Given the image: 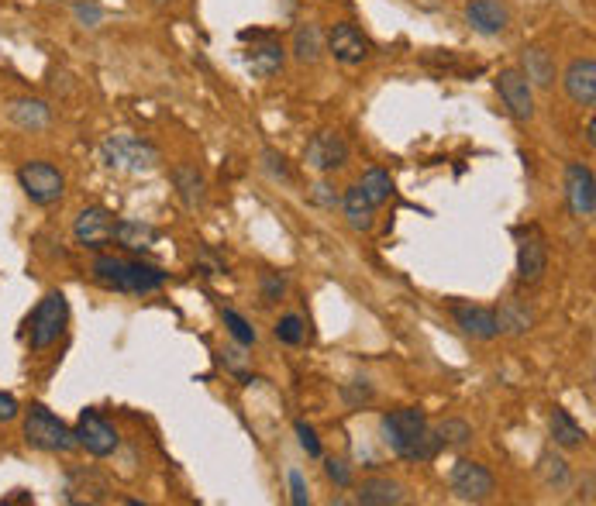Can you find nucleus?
Returning a JSON list of instances; mask_svg holds the SVG:
<instances>
[{
	"mask_svg": "<svg viewBox=\"0 0 596 506\" xmlns=\"http://www.w3.org/2000/svg\"><path fill=\"white\" fill-rule=\"evenodd\" d=\"M383 441L393 455L407 462H431L441 451V438L417 407H400L383 414Z\"/></svg>",
	"mask_w": 596,
	"mask_h": 506,
	"instance_id": "1",
	"label": "nucleus"
},
{
	"mask_svg": "<svg viewBox=\"0 0 596 506\" xmlns=\"http://www.w3.org/2000/svg\"><path fill=\"white\" fill-rule=\"evenodd\" d=\"M90 272L104 290L114 293H156L166 286V272L162 269L149 266V262L118 259V255H97Z\"/></svg>",
	"mask_w": 596,
	"mask_h": 506,
	"instance_id": "2",
	"label": "nucleus"
},
{
	"mask_svg": "<svg viewBox=\"0 0 596 506\" xmlns=\"http://www.w3.org/2000/svg\"><path fill=\"white\" fill-rule=\"evenodd\" d=\"M100 155H104L107 166L121 169V173H152V169H159V162H162L156 145L145 142V138H138V135H125V131L107 138Z\"/></svg>",
	"mask_w": 596,
	"mask_h": 506,
	"instance_id": "3",
	"label": "nucleus"
},
{
	"mask_svg": "<svg viewBox=\"0 0 596 506\" xmlns=\"http://www.w3.org/2000/svg\"><path fill=\"white\" fill-rule=\"evenodd\" d=\"M25 441L38 451H49V455L76 448V434L49 407H42V403H35L25 414Z\"/></svg>",
	"mask_w": 596,
	"mask_h": 506,
	"instance_id": "4",
	"label": "nucleus"
},
{
	"mask_svg": "<svg viewBox=\"0 0 596 506\" xmlns=\"http://www.w3.org/2000/svg\"><path fill=\"white\" fill-rule=\"evenodd\" d=\"M66 321H69L66 293H59V290L45 293V300L38 303L35 314H32V331H28V345H32V352H45L49 345H56L59 334L66 331Z\"/></svg>",
	"mask_w": 596,
	"mask_h": 506,
	"instance_id": "5",
	"label": "nucleus"
},
{
	"mask_svg": "<svg viewBox=\"0 0 596 506\" xmlns=\"http://www.w3.org/2000/svg\"><path fill=\"white\" fill-rule=\"evenodd\" d=\"M18 183H21V190H25V197L38 207L56 204V200H63V193H66V176L59 173L52 162H42V159L25 162V166L18 169Z\"/></svg>",
	"mask_w": 596,
	"mask_h": 506,
	"instance_id": "6",
	"label": "nucleus"
},
{
	"mask_svg": "<svg viewBox=\"0 0 596 506\" xmlns=\"http://www.w3.org/2000/svg\"><path fill=\"white\" fill-rule=\"evenodd\" d=\"M517 279L524 286H538L548 272V241L538 228H517Z\"/></svg>",
	"mask_w": 596,
	"mask_h": 506,
	"instance_id": "7",
	"label": "nucleus"
},
{
	"mask_svg": "<svg viewBox=\"0 0 596 506\" xmlns=\"http://www.w3.org/2000/svg\"><path fill=\"white\" fill-rule=\"evenodd\" d=\"M448 486H452L455 500H462V503H483V500H490V496H493V489H497V479H493V472L486 469V465L469 462V458H459V462L452 465Z\"/></svg>",
	"mask_w": 596,
	"mask_h": 506,
	"instance_id": "8",
	"label": "nucleus"
},
{
	"mask_svg": "<svg viewBox=\"0 0 596 506\" xmlns=\"http://www.w3.org/2000/svg\"><path fill=\"white\" fill-rule=\"evenodd\" d=\"M76 445L80 448H87L94 458H107V455H114L121 445V438H118V431H114V424L111 420H104L97 414V410H83L80 420H76Z\"/></svg>",
	"mask_w": 596,
	"mask_h": 506,
	"instance_id": "9",
	"label": "nucleus"
},
{
	"mask_svg": "<svg viewBox=\"0 0 596 506\" xmlns=\"http://www.w3.org/2000/svg\"><path fill=\"white\" fill-rule=\"evenodd\" d=\"M328 52L335 56V62H342V66H362V62L373 56V42H369V35L359 25L338 21V25L328 31Z\"/></svg>",
	"mask_w": 596,
	"mask_h": 506,
	"instance_id": "10",
	"label": "nucleus"
},
{
	"mask_svg": "<svg viewBox=\"0 0 596 506\" xmlns=\"http://www.w3.org/2000/svg\"><path fill=\"white\" fill-rule=\"evenodd\" d=\"M497 93H500L503 107H507L514 121H531L534 118V87L524 80L521 69H500Z\"/></svg>",
	"mask_w": 596,
	"mask_h": 506,
	"instance_id": "11",
	"label": "nucleus"
},
{
	"mask_svg": "<svg viewBox=\"0 0 596 506\" xmlns=\"http://www.w3.org/2000/svg\"><path fill=\"white\" fill-rule=\"evenodd\" d=\"M304 162L317 173H338L348 162V142L338 131H317L304 152Z\"/></svg>",
	"mask_w": 596,
	"mask_h": 506,
	"instance_id": "12",
	"label": "nucleus"
},
{
	"mask_svg": "<svg viewBox=\"0 0 596 506\" xmlns=\"http://www.w3.org/2000/svg\"><path fill=\"white\" fill-rule=\"evenodd\" d=\"M565 197H569V210L579 221H590L596 210V183H593V169L586 162H572L565 169Z\"/></svg>",
	"mask_w": 596,
	"mask_h": 506,
	"instance_id": "13",
	"label": "nucleus"
},
{
	"mask_svg": "<svg viewBox=\"0 0 596 506\" xmlns=\"http://www.w3.org/2000/svg\"><path fill=\"white\" fill-rule=\"evenodd\" d=\"M73 238H76V245L100 252V248L114 241V214L107 207L80 210V217H76V224H73Z\"/></svg>",
	"mask_w": 596,
	"mask_h": 506,
	"instance_id": "14",
	"label": "nucleus"
},
{
	"mask_svg": "<svg viewBox=\"0 0 596 506\" xmlns=\"http://www.w3.org/2000/svg\"><path fill=\"white\" fill-rule=\"evenodd\" d=\"M562 87L569 93L572 104L579 107H593L596 104V59H572L562 73Z\"/></svg>",
	"mask_w": 596,
	"mask_h": 506,
	"instance_id": "15",
	"label": "nucleus"
},
{
	"mask_svg": "<svg viewBox=\"0 0 596 506\" xmlns=\"http://www.w3.org/2000/svg\"><path fill=\"white\" fill-rule=\"evenodd\" d=\"M466 21L479 35H503L510 28V7L507 0H469Z\"/></svg>",
	"mask_w": 596,
	"mask_h": 506,
	"instance_id": "16",
	"label": "nucleus"
},
{
	"mask_svg": "<svg viewBox=\"0 0 596 506\" xmlns=\"http://www.w3.org/2000/svg\"><path fill=\"white\" fill-rule=\"evenodd\" d=\"M286 62V49L280 38H259V45H252L249 52H245V66H249L252 76H259V80H269V76H276L283 69Z\"/></svg>",
	"mask_w": 596,
	"mask_h": 506,
	"instance_id": "17",
	"label": "nucleus"
},
{
	"mask_svg": "<svg viewBox=\"0 0 596 506\" xmlns=\"http://www.w3.org/2000/svg\"><path fill=\"white\" fill-rule=\"evenodd\" d=\"M452 317H455V324L462 328V334H469V338H476V341H493L500 334L497 314L486 310V307H469V303H462V307L452 310Z\"/></svg>",
	"mask_w": 596,
	"mask_h": 506,
	"instance_id": "18",
	"label": "nucleus"
},
{
	"mask_svg": "<svg viewBox=\"0 0 596 506\" xmlns=\"http://www.w3.org/2000/svg\"><path fill=\"white\" fill-rule=\"evenodd\" d=\"M521 73H524V80H528L531 87L552 90L555 87V59H552V52L541 49V45H528V49L521 52Z\"/></svg>",
	"mask_w": 596,
	"mask_h": 506,
	"instance_id": "19",
	"label": "nucleus"
},
{
	"mask_svg": "<svg viewBox=\"0 0 596 506\" xmlns=\"http://www.w3.org/2000/svg\"><path fill=\"white\" fill-rule=\"evenodd\" d=\"M173 186H176V197L183 200L187 210H204L207 204V179L197 173V166H173Z\"/></svg>",
	"mask_w": 596,
	"mask_h": 506,
	"instance_id": "20",
	"label": "nucleus"
},
{
	"mask_svg": "<svg viewBox=\"0 0 596 506\" xmlns=\"http://www.w3.org/2000/svg\"><path fill=\"white\" fill-rule=\"evenodd\" d=\"M66 493H69V503H104L107 493H111V486H107L104 476H97V472H69L66 479Z\"/></svg>",
	"mask_w": 596,
	"mask_h": 506,
	"instance_id": "21",
	"label": "nucleus"
},
{
	"mask_svg": "<svg viewBox=\"0 0 596 506\" xmlns=\"http://www.w3.org/2000/svg\"><path fill=\"white\" fill-rule=\"evenodd\" d=\"M355 503H362V506H397V503H404V486H400L397 479L373 476L355 489Z\"/></svg>",
	"mask_w": 596,
	"mask_h": 506,
	"instance_id": "22",
	"label": "nucleus"
},
{
	"mask_svg": "<svg viewBox=\"0 0 596 506\" xmlns=\"http://www.w3.org/2000/svg\"><path fill=\"white\" fill-rule=\"evenodd\" d=\"M7 118L18 124L21 131H42V128H49L52 111H49V104H45V100L21 97V100H11V107H7Z\"/></svg>",
	"mask_w": 596,
	"mask_h": 506,
	"instance_id": "23",
	"label": "nucleus"
},
{
	"mask_svg": "<svg viewBox=\"0 0 596 506\" xmlns=\"http://www.w3.org/2000/svg\"><path fill=\"white\" fill-rule=\"evenodd\" d=\"M293 59L300 62V66H317L324 56V35L321 28L314 25V21H307V25H297L293 31Z\"/></svg>",
	"mask_w": 596,
	"mask_h": 506,
	"instance_id": "24",
	"label": "nucleus"
},
{
	"mask_svg": "<svg viewBox=\"0 0 596 506\" xmlns=\"http://www.w3.org/2000/svg\"><path fill=\"white\" fill-rule=\"evenodd\" d=\"M114 241L128 252H149L159 241V231L142 221H114Z\"/></svg>",
	"mask_w": 596,
	"mask_h": 506,
	"instance_id": "25",
	"label": "nucleus"
},
{
	"mask_svg": "<svg viewBox=\"0 0 596 506\" xmlns=\"http://www.w3.org/2000/svg\"><path fill=\"white\" fill-rule=\"evenodd\" d=\"M548 431H552V441L559 448H583L586 441H590L569 410H552V417H548Z\"/></svg>",
	"mask_w": 596,
	"mask_h": 506,
	"instance_id": "26",
	"label": "nucleus"
},
{
	"mask_svg": "<svg viewBox=\"0 0 596 506\" xmlns=\"http://www.w3.org/2000/svg\"><path fill=\"white\" fill-rule=\"evenodd\" d=\"M342 204H345V217H348V224H352L355 231H373V204H369V197L362 193V186L355 183V186H348L345 190V197H342Z\"/></svg>",
	"mask_w": 596,
	"mask_h": 506,
	"instance_id": "27",
	"label": "nucleus"
},
{
	"mask_svg": "<svg viewBox=\"0 0 596 506\" xmlns=\"http://www.w3.org/2000/svg\"><path fill=\"white\" fill-rule=\"evenodd\" d=\"M538 476L548 489H555V493L569 489V482H572L569 462H565L562 455H555V451H545V455L538 458Z\"/></svg>",
	"mask_w": 596,
	"mask_h": 506,
	"instance_id": "28",
	"label": "nucleus"
},
{
	"mask_svg": "<svg viewBox=\"0 0 596 506\" xmlns=\"http://www.w3.org/2000/svg\"><path fill=\"white\" fill-rule=\"evenodd\" d=\"M531 324H534V314H531V307L528 303H521V300H507L500 307V317H497V328L500 331H507V334H528L531 331Z\"/></svg>",
	"mask_w": 596,
	"mask_h": 506,
	"instance_id": "29",
	"label": "nucleus"
},
{
	"mask_svg": "<svg viewBox=\"0 0 596 506\" xmlns=\"http://www.w3.org/2000/svg\"><path fill=\"white\" fill-rule=\"evenodd\" d=\"M359 186H362V193L369 197V204L373 207H383V204H390V197H393V179L390 173H383V169H366L359 179Z\"/></svg>",
	"mask_w": 596,
	"mask_h": 506,
	"instance_id": "30",
	"label": "nucleus"
},
{
	"mask_svg": "<svg viewBox=\"0 0 596 506\" xmlns=\"http://www.w3.org/2000/svg\"><path fill=\"white\" fill-rule=\"evenodd\" d=\"M435 434L441 438V448H462V445H469V441H472V427L466 424V420H459V417L441 420V424L435 427Z\"/></svg>",
	"mask_w": 596,
	"mask_h": 506,
	"instance_id": "31",
	"label": "nucleus"
},
{
	"mask_svg": "<svg viewBox=\"0 0 596 506\" xmlns=\"http://www.w3.org/2000/svg\"><path fill=\"white\" fill-rule=\"evenodd\" d=\"M221 321H224V328H228V334L238 341V345L252 348L255 341H259V334H255V328H252L249 321H245L242 314H238V310H228V307H224V310H221Z\"/></svg>",
	"mask_w": 596,
	"mask_h": 506,
	"instance_id": "32",
	"label": "nucleus"
},
{
	"mask_svg": "<svg viewBox=\"0 0 596 506\" xmlns=\"http://www.w3.org/2000/svg\"><path fill=\"white\" fill-rule=\"evenodd\" d=\"M283 293H286V276L283 272H273V269H266L259 276V297L266 307H273V303H280L283 300Z\"/></svg>",
	"mask_w": 596,
	"mask_h": 506,
	"instance_id": "33",
	"label": "nucleus"
},
{
	"mask_svg": "<svg viewBox=\"0 0 596 506\" xmlns=\"http://www.w3.org/2000/svg\"><path fill=\"white\" fill-rule=\"evenodd\" d=\"M304 334H307V328H304V321H300L297 314H283L280 321H276V338H280L283 345H300V341H304Z\"/></svg>",
	"mask_w": 596,
	"mask_h": 506,
	"instance_id": "34",
	"label": "nucleus"
},
{
	"mask_svg": "<svg viewBox=\"0 0 596 506\" xmlns=\"http://www.w3.org/2000/svg\"><path fill=\"white\" fill-rule=\"evenodd\" d=\"M262 166H266V173L273 179H280V183H293V173L290 166H286V159L276 149H266L262 152Z\"/></svg>",
	"mask_w": 596,
	"mask_h": 506,
	"instance_id": "35",
	"label": "nucleus"
},
{
	"mask_svg": "<svg viewBox=\"0 0 596 506\" xmlns=\"http://www.w3.org/2000/svg\"><path fill=\"white\" fill-rule=\"evenodd\" d=\"M345 403L348 407H362V403L373 400V386H369V379H355V383L345 386Z\"/></svg>",
	"mask_w": 596,
	"mask_h": 506,
	"instance_id": "36",
	"label": "nucleus"
},
{
	"mask_svg": "<svg viewBox=\"0 0 596 506\" xmlns=\"http://www.w3.org/2000/svg\"><path fill=\"white\" fill-rule=\"evenodd\" d=\"M311 200H314L317 207H328V210H335L338 204H342V197H338V190H335V186H331V183H324V179H321V183H314V186H311Z\"/></svg>",
	"mask_w": 596,
	"mask_h": 506,
	"instance_id": "37",
	"label": "nucleus"
},
{
	"mask_svg": "<svg viewBox=\"0 0 596 506\" xmlns=\"http://www.w3.org/2000/svg\"><path fill=\"white\" fill-rule=\"evenodd\" d=\"M73 14H76V21H80L83 28H97L100 21H104V7L94 4V0H87V4H76Z\"/></svg>",
	"mask_w": 596,
	"mask_h": 506,
	"instance_id": "38",
	"label": "nucleus"
},
{
	"mask_svg": "<svg viewBox=\"0 0 596 506\" xmlns=\"http://www.w3.org/2000/svg\"><path fill=\"white\" fill-rule=\"evenodd\" d=\"M197 269L204 272V276H221V272H228L224 259H218L211 248H200V252H197Z\"/></svg>",
	"mask_w": 596,
	"mask_h": 506,
	"instance_id": "39",
	"label": "nucleus"
},
{
	"mask_svg": "<svg viewBox=\"0 0 596 506\" xmlns=\"http://www.w3.org/2000/svg\"><path fill=\"white\" fill-rule=\"evenodd\" d=\"M324 472H328V479L335 482L338 489H348V486H352V472H348V462H342V458H328Z\"/></svg>",
	"mask_w": 596,
	"mask_h": 506,
	"instance_id": "40",
	"label": "nucleus"
},
{
	"mask_svg": "<svg viewBox=\"0 0 596 506\" xmlns=\"http://www.w3.org/2000/svg\"><path fill=\"white\" fill-rule=\"evenodd\" d=\"M297 438H300V448L307 451L311 458H321V441H317L314 427L304 424V420H297Z\"/></svg>",
	"mask_w": 596,
	"mask_h": 506,
	"instance_id": "41",
	"label": "nucleus"
},
{
	"mask_svg": "<svg viewBox=\"0 0 596 506\" xmlns=\"http://www.w3.org/2000/svg\"><path fill=\"white\" fill-rule=\"evenodd\" d=\"M290 500H293V506H307L311 503V489H307V482H304V476H300L297 469H290Z\"/></svg>",
	"mask_w": 596,
	"mask_h": 506,
	"instance_id": "42",
	"label": "nucleus"
},
{
	"mask_svg": "<svg viewBox=\"0 0 596 506\" xmlns=\"http://www.w3.org/2000/svg\"><path fill=\"white\" fill-rule=\"evenodd\" d=\"M14 417H18V400L0 393V420H14Z\"/></svg>",
	"mask_w": 596,
	"mask_h": 506,
	"instance_id": "43",
	"label": "nucleus"
},
{
	"mask_svg": "<svg viewBox=\"0 0 596 506\" xmlns=\"http://www.w3.org/2000/svg\"><path fill=\"white\" fill-rule=\"evenodd\" d=\"M221 358H224V365H228L231 372H238V376H242V352H238V348H224Z\"/></svg>",
	"mask_w": 596,
	"mask_h": 506,
	"instance_id": "44",
	"label": "nucleus"
},
{
	"mask_svg": "<svg viewBox=\"0 0 596 506\" xmlns=\"http://www.w3.org/2000/svg\"><path fill=\"white\" fill-rule=\"evenodd\" d=\"M586 142H590V149L596 145V121H593V118L586 121Z\"/></svg>",
	"mask_w": 596,
	"mask_h": 506,
	"instance_id": "45",
	"label": "nucleus"
},
{
	"mask_svg": "<svg viewBox=\"0 0 596 506\" xmlns=\"http://www.w3.org/2000/svg\"><path fill=\"white\" fill-rule=\"evenodd\" d=\"M152 4H173V0H152Z\"/></svg>",
	"mask_w": 596,
	"mask_h": 506,
	"instance_id": "46",
	"label": "nucleus"
}]
</instances>
